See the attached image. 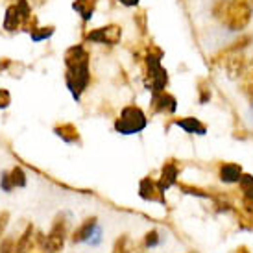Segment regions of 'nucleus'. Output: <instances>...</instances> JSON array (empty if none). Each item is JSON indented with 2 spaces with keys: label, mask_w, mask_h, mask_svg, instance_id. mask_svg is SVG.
Wrapping results in <instances>:
<instances>
[{
  "label": "nucleus",
  "mask_w": 253,
  "mask_h": 253,
  "mask_svg": "<svg viewBox=\"0 0 253 253\" xmlns=\"http://www.w3.org/2000/svg\"><path fill=\"white\" fill-rule=\"evenodd\" d=\"M225 69L229 72V76L237 78V76H242L244 71H246V59L242 56H231L229 59H225Z\"/></svg>",
  "instance_id": "12"
},
{
  "label": "nucleus",
  "mask_w": 253,
  "mask_h": 253,
  "mask_svg": "<svg viewBox=\"0 0 253 253\" xmlns=\"http://www.w3.org/2000/svg\"><path fill=\"white\" fill-rule=\"evenodd\" d=\"M120 4H124V6H137V2L139 0H119Z\"/></svg>",
  "instance_id": "26"
},
{
  "label": "nucleus",
  "mask_w": 253,
  "mask_h": 253,
  "mask_svg": "<svg viewBox=\"0 0 253 253\" xmlns=\"http://www.w3.org/2000/svg\"><path fill=\"white\" fill-rule=\"evenodd\" d=\"M56 135H59L65 142H76L80 139V135H78V129L72 124H61V126H57L56 129Z\"/></svg>",
  "instance_id": "16"
},
{
  "label": "nucleus",
  "mask_w": 253,
  "mask_h": 253,
  "mask_svg": "<svg viewBox=\"0 0 253 253\" xmlns=\"http://www.w3.org/2000/svg\"><path fill=\"white\" fill-rule=\"evenodd\" d=\"M120 36H122V30L119 26H106V28H98L91 32L87 39L89 41H94V42H100V44H117L120 41Z\"/></svg>",
  "instance_id": "6"
},
{
  "label": "nucleus",
  "mask_w": 253,
  "mask_h": 253,
  "mask_svg": "<svg viewBox=\"0 0 253 253\" xmlns=\"http://www.w3.org/2000/svg\"><path fill=\"white\" fill-rule=\"evenodd\" d=\"M32 239H34V225H28L24 229V233L19 237V240H17L13 253H30V250H32Z\"/></svg>",
  "instance_id": "14"
},
{
  "label": "nucleus",
  "mask_w": 253,
  "mask_h": 253,
  "mask_svg": "<svg viewBox=\"0 0 253 253\" xmlns=\"http://www.w3.org/2000/svg\"><path fill=\"white\" fill-rule=\"evenodd\" d=\"M0 187L6 190V192H11V190L15 189L13 183H11V179H9V172H4V174H2V181H0Z\"/></svg>",
  "instance_id": "22"
},
{
  "label": "nucleus",
  "mask_w": 253,
  "mask_h": 253,
  "mask_svg": "<svg viewBox=\"0 0 253 253\" xmlns=\"http://www.w3.org/2000/svg\"><path fill=\"white\" fill-rule=\"evenodd\" d=\"M146 127V115L142 113L141 107L127 106L122 109L120 117L115 122V129L122 135H133L139 133Z\"/></svg>",
  "instance_id": "3"
},
{
  "label": "nucleus",
  "mask_w": 253,
  "mask_h": 253,
  "mask_svg": "<svg viewBox=\"0 0 253 253\" xmlns=\"http://www.w3.org/2000/svg\"><path fill=\"white\" fill-rule=\"evenodd\" d=\"M154 104H155V111L172 113L176 109V98L170 96V94H165V92H157V94H155Z\"/></svg>",
  "instance_id": "13"
},
{
  "label": "nucleus",
  "mask_w": 253,
  "mask_h": 253,
  "mask_svg": "<svg viewBox=\"0 0 253 253\" xmlns=\"http://www.w3.org/2000/svg\"><path fill=\"white\" fill-rule=\"evenodd\" d=\"M65 65H67V85L71 89L72 96L80 98V94L89 85V56L84 46H72L65 54Z\"/></svg>",
  "instance_id": "1"
},
{
  "label": "nucleus",
  "mask_w": 253,
  "mask_h": 253,
  "mask_svg": "<svg viewBox=\"0 0 253 253\" xmlns=\"http://www.w3.org/2000/svg\"><path fill=\"white\" fill-rule=\"evenodd\" d=\"M240 177H242V170H240L239 165H235V163H225L222 165V169H220V179L225 183H237L240 181Z\"/></svg>",
  "instance_id": "10"
},
{
  "label": "nucleus",
  "mask_w": 253,
  "mask_h": 253,
  "mask_svg": "<svg viewBox=\"0 0 253 253\" xmlns=\"http://www.w3.org/2000/svg\"><path fill=\"white\" fill-rule=\"evenodd\" d=\"M212 15L229 32H240L250 24L253 11L246 0H218Z\"/></svg>",
  "instance_id": "2"
},
{
  "label": "nucleus",
  "mask_w": 253,
  "mask_h": 253,
  "mask_svg": "<svg viewBox=\"0 0 253 253\" xmlns=\"http://www.w3.org/2000/svg\"><path fill=\"white\" fill-rule=\"evenodd\" d=\"M127 237L126 235H122L117 242H115V246H113V253H127Z\"/></svg>",
  "instance_id": "20"
},
{
  "label": "nucleus",
  "mask_w": 253,
  "mask_h": 253,
  "mask_svg": "<svg viewBox=\"0 0 253 253\" xmlns=\"http://www.w3.org/2000/svg\"><path fill=\"white\" fill-rule=\"evenodd\" d=\"M22 15L21 11H19V7H17V4L15 6H9L6 11V19H4V28L7 30V32H15L17 30V26H19V22H21Z\"/></svg>",
  "instance_id": "15"
},
{
  "label": "nucleus",
  "mask_w": 253,
  "mask_h": 253,
  "mask_svg": "<svg viewBox=\"0 0 253 253\" xmlns=\"http://www.w3.org/2000/svg\"><path fill=\"white\" fill-rule=\"evenodd\" d=\"M176 177H177V169L176 165H172V163H169V165H165L163 167V174H161V179L157 181V185H159V189L165 192V190L169 189V187H172L174 183H176Z\"/></svg>",
  "instance_id": "11"
},
{
  "label": "nucleus",
  "mask_w": 253,
  "mask_h": 253,
  "mask_svg": "<svg viewBox=\"0 0 253 253\" xmlns=\"http://www.w3.org/2000/svg\"><path fill=\"white\" fill-rule=\"evenodd\" d=\"M139 192H141L142 200H150V202H157V204H165V198H163V190L159 189V185L152 179L144 177L139 185Z\"/></svg>",
  "instance_id": "8"
},
{
  "label": "nucleus",
  "mask_w": 253,
  "mask_h": 253,
  "mask_svg": "<svg viewBox=\"0 0 253 253\" xmlns=\"http://www.w3.org/2000/svg\"><path fill=\"white\" fill-rule=\"evenodd\" d=\"M65 237H67V224L63 220H56L50 233L44 239V250H48L50 253H57L65 244Z\"/></svg>",
  "instance_id": "4"
},
{
  "label": "nucleus",
  "mask_w": 253,
  "mask_h": 253,
  "mask_svg": "<svg viewBox=\"0 0 253 253\" xmlns=\"http://www.w3.org/2000/svg\"><path fill=\"white\" fill-rule=\"evenodd\" d=\"M9 179L13 183V187H26V176L22 172L21 167H15L11 172H9Z\"/></svg>",
  "instance_id": "18"
},
{
  "label": "nucleus",
  "mask_w": 253,
  "mask_h": 253,
  "mask_svg": "<svg viewBox=\"0 0 253 253\" xmlns=\"http://www.w3.org/2000/svg\"><path fill=\"white\" fill-rule=\"evenodd\" d=\"M9 106V92L6 89H0V109Z\"/></svg>",
  "instance_id": "24"
},
{
  "label": "nucleus",
  "mask_w": 253,
  "mask_h": 253,
  "mask_svg": "<svg viewBox=\"0 0 253 253\" xmlns=\"http://www.w3.org/2000/svg\"><path fill=\"white\" fill-rule=\"evenodd\" d=\"M15 252V242L13 239H6L0 244V253H13Z\"/></svg>",
  "instance_id": "23"
},
{
  "label": "nucleus",
  "mask_w": 253,
  "mask_h": 253,
  "mask_svg": "<svg viewBox=\"0 0 253 253\" xmlns=\"http://www.w3.org/2000/svg\"><path fill=\"white\" fill-rule=\"evenodd\" d=\"M176 124L181 129H185L187 133H198V135H205V131H207V127H205V124H202L198 119H194V117H185V119H179L176 120Z\"/></svg>",
  "instance_id": "9"
},
{
  "label": "nucleus",
  "mask_w": 253,
  "mask_h": 253,
  "mask_svg": "<svg viewBox=\"0 0 253 253\" xmlns=\"http://www.w3.org/2000/svg\"><path fill=\"white\" fill-rule=\"evenodd\" d=\"M7 222H9V212L2 211L0 212V237H2V233H4V229H6Z\"/></svg>",
  "instance_id": "25"
},
{
  "label": "nucleus",
  "mask_w": 253,
  "mask_h": 253,
  "mask_svg": "<svg viewBox=\"0 0 253 253\" xmlns=\"http://www.w3.org/2000/svg\"><path fill=\"white\" fill-rule=\"evenodd\" d=\"M74 9H76L78 13L82 15L85 21H87V19H91L92 2L91 0H76V2H74Z\"/></svg>",
  "instance_id": "17"
},
{
  "label": "nucleus",
  "mask_w": 253,
  "mask_h": 253,
  "mask_svg": "<svg viewBox=\"0 0 253 253\" xmlns=\"http://www.w3.org/2000/svg\"><path fill=\"white\" fill-rule=\"evenodd\" d=\"M98 231V224H96V218H87L84 224L78 227L74 235H72V242L74 244H82V242H87L91 240V237H94Z\"/></svg>",
  "instance_id": "7"
},
{
  "label": "nucleus",
  "mask_w": 253,
  "mask_h": 253,
  "mask_svg": "<svg viewBox=\"0 0 253 253\" xmlns=\"http://www.w3.org/2000/svg\"><path fill=\"white\" fill-rule=\"evenodd\" d=\"M239 183L242 192H244V196L248 200H253V176H242Z\"/></svg>",
  "instance_id": "19"
},
{
  "label": "nucleus",
  "mask_w": 253,
  "mask_h": 253,
  "mask_svg": "<svg viewBox=\"0 0 253 253\" xmlns=\"http://www.w3.org/2000/svg\"><path fill=\"white\" fill-rule=\"evenodd\" d=\"M148 76H150V87L152 91L157 92L165 91L167 85V72L163 71V67L159 65L157 57H148Z\"/></svg>",
  "instance_id": "5"
},
{
  "label": "nucleus",
  "mask_w": 253,
  "mask_h": 253,
  "mask_svg": "<svg viewBox=\"0 0 253 253\" xmlns=\"http://www.w3.org/2000/svg\"><path fill=\"white\" fill-rule=\"evenodd\" d=\"M252 74H253V61H252Z\"/></svg>",
  "instance_id": "27"
},
{
  "label": "nucleus",
  "mask_w": 253,
  "mask_h": 253,
  "mask_svg": "<svg viewBox=\"0 0 253 253\" xmlns=\"http://www.w3.org/2000/svg\"><path fill=\"white\" fill-rule=\"evenodd\" d=\"M144 242H146L148 248H154L159 244V235H157V231H150L146 233V239H144Z\"/></svg>",
  "instance_id": "21"
}]
</instances>
